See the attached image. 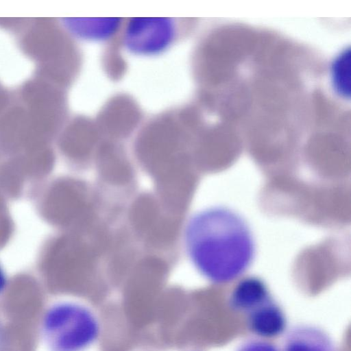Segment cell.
Here are the masks:
<instances>
[{"mask_svg": "<svg viewBox=\"0 0 351 351\" xmlns=\"http://www.w3.org/2000/svg\"><path fill=\"white\" fill-rule=\"evenodd\" d=\"M185 243L197 270L215 284L240 277L255 254L254 241L247 223L224 207H211L195 214L186 228Z\"/></svg>", "mask_w": 351, "mask_h": 351, "instance_id": "obj_1", "label": "cell"}, {"mask_svg": "<svg viewBox=\"0 0 351 351\" xmlns=\"http://www.w3.org/2000/svg\"><path fill=\"white\" fill-rule=\"evenodd\" d=\"M6 286H7V278H6L4 271L0 267V295L4 291Z\"/></svg>", "mask_w": 351, "mask_h": 351, "instance_id": "obj_10", "label": "cell"}, {"mask_svg": "<svg viewBox=\"0 0 351 351\" xmlns=\"http://www.w3.org/2000/svg\"><path fill=\"white\" fill-rule=\"evenodd\" d=\"M282 351H335L329 335L311 325H300L289 332Z\"/></svg>", "mask_w": 351, "mask_h": 351, "instance_id": "obj_7", "label": "cell"}, {"mask_svg": "<svg viewBox=\"0 0 351 351\" xmlns=\"http://www.w3.org/2000/svg\"><path fill=\"white\" fill-rule=\"evenodd\" d=\"M177 28L170 18H133L123 36L125 48L138 56H153L167 50L174 43Z\"/></svg>", "mask_w": 351, "mask_h": 351, "instance_id": "obj_4", "label": "cell"}, {"mask_svg": "<svg viewBox=\"0 0 351 351\" xmlns=\"http://www.w3.org/2000/svg\"><path fill=\"white\" fill-rule=\"evenodd\" d=\"M130 217L136 232L156 247L175 239L181 217L167 210L159 199L150 194H143L134 202Z\"/></svg>", "mask_w": 351, "mask_h": 351, "instance_id": "obj_3", "label": "cell"}, {"mask_svg": "<svg viewBox=\"0 0 351 351\" xmlns=\"http://www.w3.org/2000/svg\"><path fill=\"white\" fill-rule=\"evenodd\" d=\"M237 351H281L268 339H254L244 342Z\"/></svg>", "mask_w": 351, "mask_h": 351, "instance_id": "obj_9", "label": "cell"}, {"mask_svg": "<svg viewBox=\"0 0 351 351\" xmlns=\"http://www.w3.org/2000/svg\"><path fill=\"white\" fill-rule=\"evenodd\" d=\"M77 22L78 35L88 40H103L112 36L121 25L120 19H84Z\"/></svg>", "mask_w": 351, "mask_h": 351, "instance_id": "obj_8", "label": "cell"}, {"mask_svg": "<svg viewBox=\"0 0 351 351\" xmlns=\"http://www.w3.org/2000/svg\"><path fill=\"white\" fill-rule=\"evenodd\" d=\"M245 316L249 330L258 338L269 340L282 335L287 328L285 314L273 297Z\"/></svg>", "mask_w": 351, "mask_h": 351, "instance_id": "obj_5", "label": "cell"}, {"mask_svg": "<svg viewBox=\"0 0 351 351\" xmlns=\"http://www.w3.org/2000/svg\"><path fill=\"white\" fill-rule=\"evenodd\" d=\"M40 329L49 351H85L99 339L101 324L90 306L78 302L62 301L47 309Z\"/></svg>", "mask_w": 351, "mask_h": 351, "instance_id": "obj_2", "label": "cell"}, {"mask_svg": "<svg viewBox=\"0 0 351 351\" xmlns=\"http://www.w3.org/2000/svg\"><path fill=\"white\" fill-rule=\"evenodd\" d=\"M271 297L267 285L263 280L250 276L240 280L233 287L229 304L234 311L245 315Z\"/></svg>", "mask_w": 351, "mask_h": 351, "instance_id": "obj_6", "label": "cell"}]
</instances>
